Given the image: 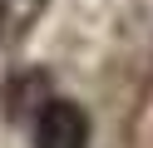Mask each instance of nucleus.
<instances>
[{"instance_id":"1","label":"nucleus","mask_w":153,"mask_h":148,"mask_svg":"<svg viewBox=\"0 0 153 148\" xmlns=\"http://www.w3.org/2000/svg\"><path fill=\"white\" fill-rule=\"evenodd\" d=\"M35 148H89V118L69 99H45L35 118Z\"/></svg>"},{"instance_id":"2","label":"nucleus","mask_w":153,"mask_h":148,"mask_svg":"<svg viewBox=\"0 0 153 148\" xmlns=\"http://www.w3.org/2000/svg\"><path fill=\"white\" fill-rule=\"evenodd\" d=\"M0 25H5V5H0Z\"/></svg>"}]
</instances>
